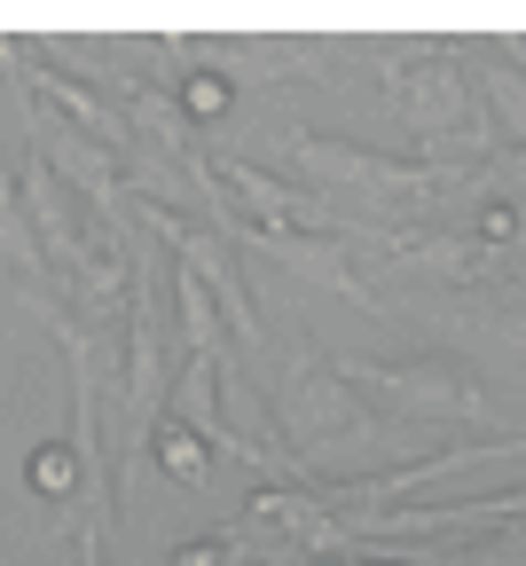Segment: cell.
Instances as JSON below:
<instances>
[{"label": "cell", "instance_id": "3957f363", "mask_svg": "<svg viewBox=\"0 0 526 566\" xmlns=\"http://www.w3.org/2000/svg\"><path fill=\"white\" fill-rule=\"evenodd\" d=\"M252 520L275 527L307 566H330V558H354L361 551V535L346 527V512H323L315 495H298V488H260L252 495Z\"/></svg>", "mask_w": 526, "mask_h": 566}, {"label": "cell", "instance_id": "52a82bcc", "mask_svg": "<svg viewBox=\"0 0 526 566\" xmlns=\"http://www.w3.org/2000/svg\"><path fill=\"white\" fill-rule=\"evenodd\" d=\"M158 449H166V472H181V480L204 472V449H197V433H181V424H173V433H158Z\"/></svg>", "mask_w": 526, "mask_h": 566}, {"label": "cell", "instance_id": "6da1fadb", "mask_svg": "<svg viewBox=\"0 0 526 566\" xmlns=\"http://www.w3.org/2000/svg\"><path fill=\"white\" fill-rule=\"evenodd\" d=\"M283 433L298 441V457H307V464H330V457H346V449L369 457V441H386V424L369 417L330 370H315L307 354H298V363H291V386H283Z\"/></svg>", "mask_w": 526, "mask_h": 566}, {"label": "cell", "instance_id": "8992f818", "mask_svg": "<svg viewBox=\"0 0 526 566\" xmlns=\"http://www.w3.org/2000/svg\"><path fill=\"white\" fill-rule=\"evenodd\" d=\"M212 378H220V363H204V354H189V370L173 378V409H181V424L204 441V449H220V457H244V464H275V449H252L229 417H220V401H212Z\"/></svg>", "mask_w": 526, "mask_h": 566}, {"label": "cell", "instance_id": "5b68a950", "mask_svg": "<svg viewBox=\"0 0 526 566\" xmlns=\"http://www.w3.org/2000/svg\"><path fill=\"white\" fill-rule=\"evenodd\" d=\"M24 87H40L71 126H80L87 142H103V150H126V134H134V118L103 95V87H87V80H71V71H55L48 63V48H40V71H24Z\"/></svg>", "mask_w": 526, "mask_h": 566}, {"label": "cell", "instance_id": "277c9868", "mask_svg": "<svg viewBox=\"0 0 526 566\" xmlns=\"http://www.w3.org/2000/svg\"><path fill=\"white\" fill-rule=\"evenodd\" d=\"M298 166L323 181H346V189H378V197H417L440 181L432 166H393L378 150H346V142H298Z\"/></svg>", "mask_w": 526, "mask_h": 566}, {"label": "cell", "instance_id": "7a4b0ae2", "mask_svg": "<svg viewBox=\"0 0 526 566\" xmlns=\"http://www.w3.org/2000/svg\"><path fill=\"white\" fill-rule=\"evenodd\" d=\"M338 378H354V386H378V394H393L401 409H417V417H464V424H495V409H487V394L480 386H464L456 370H424V363H346Z\"/></svg>", "mask_w": 526, "mask_h": 566}]
</instances>
